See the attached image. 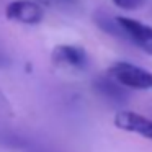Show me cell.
<instances>
[{
    "label": "cell",
    "instance_id": "cell-5",
    "mask_svg": "<svg viewBox=\"0 0 152 152\" xmlns=\"http://www.w3.org/2000/svg\"><path fill=\"white\" fill-rule=\"evenodd\" d=\"M113 123L118 129H123V131H128V132H136V134L152 141V119L145 118L139 113L129 111V110H121L115 115Z\"/></svg>",
    "mask_w": 152,
    "mask_h": 152
},
{
    "label": "cell",
    "instance_id": "cell-10",
    "mask_svg": "<svg viewBox=\"0 0 152 152\" xmlns=\"http://www.w3.org/2000/svg\"><path fill=\"white\" fill-rule=\"evenodd\" d=\"M61 2H69V4H72V2H75V0H61Z\"/></svg>",
    "mask_w": 152,
    "mask_h": 152
},
{
    "label": "cell",
    "instance_id": "cell-11",
    "mask_svg": "<svg viewBox=\"0 0 152 152\" xmlns=\"http://www.w3.org/2000/svg\"><path fill=\"white\" fill-rule=\"evenodd\" d=\"M2 56H4V53H2V49H0V59H2Z\"/></svg>",
    "mask_w": 152,
    "mask_h": 152
},
{
    "label": "cell",
    "instance_id": "cell-6",
    "mask_svg": "<svg viewBox=\"0 0 152 152\" xmlns=\"http://www.w3.org/2000/svg\"><path fill=\"white\" fill-rule=\"evenodd\" d=\"M92 87L102 98L110 100L113 103H126L129 98V88L118 83L106 72L96 75L92 82Z\"/></svg>",
    "mask_w": 152,
    "mask_h": 152
},
{
    "label": "cell",
    "instance_id": "cell-3",
    "mask_svg": "<svg viewBox=\"0 0 152 152\" xmlns=\"http://www.w3.org/2000/svg\"><path fill=\"white\" fill-rule=\"evenodd\" d=\"M118 21L124 31L126 41L137 46L145 54L152 56V26L128 17H118Z\"/></svg>",
    "mask_w": 152,
    "mask_h": 152
},
{
    "label": "cell",
    "instance_id": "cell-9",
    "mask_svg": "<svg viewBox=\"0 0 152 152\" xmlns=\"http://www.w3.org/2000/svg\"><path fill=\"white\" fill-rule=\"evenodd\" d=\"M12 113H13V110H12L10 102H8L7 96H5L4 93H2V90H0V119L10 118Z\"/></svg>",
    "mask_w": 152,
    "mask_h": 152
},
{
    "label": "cell",
    "instance_id": "cell-8",
    "mask_svg": "<svg viewBox=\"0 0 152 152\" xmlns=\"http://www.w3.org/2000/svg\"><path fill=\"white\" fill-rule=\"evenodd\" d=\"M111 2L123 10H139L145 5L147 0H111Z\"/></svg>",
    "mask_w": 152,
    "mask_h": 152
},
{
    "label": "cell",
    "instance_id": "cell-4",
    "mask_svg": "<svg viewBox=\"0 0 152 152\" xmlns=\"http://www.w3.org/2000/svg\"><path fill=\"white\" fill-rule=\"evenodd\" d=\"M5 17L17 23L38 25L44 18V10L41 5L31 0H13L5 8Z\"/></svg>",
    "mask_w": 152,
    "mask_h": 152
},
{
    "label": "cell",
    "instance_id": "cell-2",
    "mask_svg": "<svg viewBox=\"0 0 152 152\" xmlns=\"http://www.w3.org/2000/svg\"><path fill=\"white\" fill-rule=\"evenodd\" d=\"M51 61L56 67L70 70H85L90 64V57L82 46L77 44H59L51 53Z\"/></svg>",
    "mask_w": 152,
    "mask_h": 152
},
{
    "label": "cell",
    "instance_id": "cell-7",
    "mask_svg": "<svg viewBox=\"0 0 152 152\" xmlns=\"http://www.w3.org/2000/svg\"><path fill=\"white\" fill-rule=\"evenodd\" d=\"M93 21H95V25L103 31V33L111 34V36L118 38V39L126 41L124 31H123L121 25H119V21H118V17H115V15H111V13H108V12L100 8V10H96L95 13H93Z\"/></svg>",
    "mask_w": 152,
    "mask_h": 152
},
{
    "label": "cell",
    "instance_id": "cell-1",
    "mask_svg": "<svg viewBox=\"0 0 152 152\" xmlns=\"http://www.w3.org/2000/svg\"><path fill=\"white\" fill-rule=\"evenodd\" d=\"M106 74L129 90H152V72L136 64L118 61L106 69Z\"/></svg>",
    "mask_w": 152,
    "mask_h": 152
}]
</instances>
